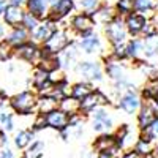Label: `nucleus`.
<instances>
[{"label": "nucleus", "mask_w": 158, "mask_h": 158, "mask_svg": "<svg viewBox=\"0 0 158 158\" xmlns=\"http://www.w3.org/2000/svg\"><path fill=\"white\" fill-rule=\"evenodd\" d=\"M10 103H11V108L15 109V112L27 115L36 106V97L33 94H30V92H22V94L13 97Z\"/></svg>", "instance_id": "obj_1"}, {"label": "nucleus", "mask_w": 158, "mask_h": 158, "mask_svg": "<svg viewBox=\"0 0 158 158\" xmlns=\"http://www.w3.org/2000/svg\"><path fill=\"white\" fill-rule=\"evenodd\" d=\"M92 118H94V131H97V133H108L112 128V117L108 111L100 108L92 109Z\"/></svg>", "instance_id": "obj_2"}, {"label": "nucleus", "mask_w": 158, "mask_h": 158, "mask_svg": "<svg viewBox=\"0 0 158 158\" xmlns=\"http://www.w3.org/2000/svg\"><path fill=\"white\" fill-rule=\"evenodd\" d=\"M68 114H65L60 109H54L49 114H44V123L49 128H54L57 131H62L68 127Z\"/></svg>", "instance_id": "obj_3"}, {"label": "nucleus", "mask_w": 158, "mask_h": 158, "mask_svg": "<svg viewBox=\"0 0 158 158\" xmlns=\"http://www.w3.org/2000/svg\"><path fill=\"white\" fill-rule=\"evenodd\" d=\"M67 35L63 32H54L44 43V48H46V54H57L60 52L65 46H67Z\"/></svg>", "instance_id": "obj_4"}, {"label": "nucleus", "mask_w": 158, "mask_h": 158, "mask_svg": "<svg viewBox=\"0 0 158 158\" xmlns=\"http://www.w3.org/2000/svg\"><path fill=\"white\" fill-rule=\"evenodd\" d=\"M108 100H106V97H104L103 94H100V92H92V94H89L87 97H84L82 98V101H79V111H85V112H89V111H92V109H95V108H98L100 104H104Z\"/></svg>", "instance_id": "obj_5"}, {"label": "nucleus", "mask_w": 158, "mask_h": 158, "mask_svg": "<svg viewBox=\"0 0 158 158\" xmlns=\"http://www.w3.org/2000/svg\"><path fill=\"white\" fill-rule=\"evenodd\" d=\"M106 35L108 38L114 44H120L123 43V40L127 36V30H125V25L122 24V21H112L108 24L106 27Z\"/></svg>", "instance_id": "obj_6"}, {"label": "nucleus", "mask_w": 158, "mask_h": 158, "mask_svg": "<svg viewBox=\"0 0 158 158\" xmlns=\"http://www.w3.org/2000/svg\"><path fill=\"white\" fill-rule=\"evenodd\" d=\"M22 18H24V13H22L21 6L10 5L3 11V19L8 25H11V27H18L19 24H22Z\"/></svg>", "instance_id": "obj_7"}, {"label": "nucleus", "mask_w": 158, "mask_h": 158, "mask_svg": "<svg viewBox=\"0 0 158 158\" xmlns=\"http://www.w3.org/2000/svg\"><path fill=\"white\" fill-rule=\"evenodd\" d=\"M139 106H141V101H139V98L135 92H128V94H125L120 98V108L128 114L136 112L139 109Z\"/></svg>", "instance_id": "obj_8"}, {"label": "nucleus", "mask_w": 158, "mask_h": 158, "mask_svg": "<svg viewBox=\"0 0 158 158\" xmlns=\"http://www.w3.org/2000/svg\"><path fill=\"white\" fill-rule=\"evenodd\" d=\"M35 138V133L33 130H21L18 131V133L15 135V139H13V142H15V147L19 149V150H25L33 141Z\"/></svg>", "instance_id": "obj_9"}, {"label": "nucleus", "mask_w": 158, "mask_h": 158, "mask_svg": "<svg viewBox=\"0 0 158 158\" xmlns=\"http://www.w3.org/2000/svg\"><path fill=\"white\" fill-rule=\"evenodd\" d=\"M111 149H118L115 138L112 135H106L103 133V136H100L95 142H94V152H104V150H111ZM120 150V149H118Z\"/></svg>", "instance_id": "obj_10"}, {"label": "nucleus", "mask_w": 158, "mask_h": 158, "mask_svg": "<svg viewBox=\"0 0 158 158\" xmlns=\"http://www.w3.org/2000/svg\"><path fill=\"white\" fill-rule=\"evenodd\" d=\"M77 73H81L82 76L89 79H101V71L100 67L94 62H82L77 65Z\"/></svg>", "instance_id": "obj_11"}, {"label": "nucleus", "mask_w": 158, "mask_h": 158, "mask_svg": "<svg viewBox=\"0 0 158 158\" xmlns=\"http://www.w3.org/2000/svg\"><path fill=\"white\" fill-rule=\"evenodd\" d=\"M73 27L77 30V32H89L92 30V27H94V18H90L87 15H79L73 19Z\"/></svg>", "instance_id": "obj_12"}, {"label": "nucleus", "mask_w": 158, "mask_h": 158, "mask_svg": "<svg viewBox=\"0 0 158 158\" xmlns=\"http://www.w3.org/2000/svg\"><path fill=\"white\" fill-rule=\"evenodd\" d=\"M60 111L68 115H74L79 112V101L74 97H63L60 101Z\"/></svg>", "instance_id": "obj_13"}, {"label": "nucleus", "mask_w": 158, "mask_h": 158, "mask_svg": "<svg viewBox=\"0 0 158 158\" xmlns=\"http://www.w3.org/2000/svg\"><path fill=\"white\" fill-rule=\"evenodd\" d=\"M156 118V112L150 108V106H146V108H142L139 115H138V125L139 128H146L147 125H150L153 120Z\"/></svg>", "instance_id": "obj_14"}, {"label": "nucleus", "mask_w": 158, "mask_h": 158, "mask_svg": "<svg viewBox=\"0 0 158 158\" xmlns=\"http://www.w3.org/2000/svg\"><path fill=\"white\" fill-rule=\"evenodd\" d=\"M131 149L135 152H138L141 156H147V155H152V152H153V142L147 141V139H142V138H138Z\"/></svg>", "instance_id": "obj_15"}, {"label": "nucleus", "mask_w": 158, "mask_h": 158, "mask_svg": "<svg viewBox=\"0 0 158 158\" xmlns=\"http://www.w3.org/2000/svg\"><path fill=\"white\" fill-rule=\"evenodd\" d=\"M44 149H46V144L43 141H32V144L27 147V152L24 155L27 158H43Z\"/></svg>", "instance_id": "obj_16"}, {"label": "nucleus", "mask_w": 158, "mask_h": 158, "mask_svg": "<svg viewBox=\"0 0 158 158\" xmlns=\"http://www.w3.org/2000/svg\"><path fill=\"white\" fill-rule=\"evenodd\" d=\"M16 54H18L21 59H25V60L32 62V60H35L36 56H38V49H36L33 44H25V43H24V44L18 46Z\"/></svg>", "instance_id": "obj_17"}, {"label": "nucleus", "mask_w": 158, "mask_h": 158, "mask_svg": "<svg viewBox=\"0 0 158 158\" xmlns=\"http://www.w3.org/2000/svg\"><path fill=\"white\" fill-rule=\"evenodd\" d=\"M139 138L152 141V142H155L158 139V115L150 125H147L146 128H141V136Z\"/></svg>", "instance_id": "obj_18"}, {"label": "nucleus", "mask_w": 158, "mask_h": 158, "mask_svg": "<svg viewBox=\"0 0 158 158\" xmlns=\"http://www.w3.org/2000/svg\"><path fill=\"white\" fill-rule=\"evenodd\" d=\"M144 25H146V19H144L142 16H139V15H133V16H130L127 19V27H128V30L131 33L142 32Z\"/></svg>", "instance_id": "obj_19"}, {"label": "nucleus", "mask_w": 158, "mask_h": 158, "mask_svg": "<svg viewBox=\"0 0 158 158\" xmlns=\"http://www.w3.org/2000/svg\"><path fill=\"white\" fill-rule=\"evenodd\" d=\"M36 103H38V109H40V114H41V115L49 114L51 111L57 109V100L49 97V95H46L44 98H41L40 101H36Z\"/></svg>", "instance_id": "obj_20"}, {"label": "nucleus", "mask_w": 158, "mask_h": 158, "mask_svg": "<svg viewBox=\"0 0 158 158\" xmlns=\"http://www.w3.org/2000/svg\"><path fill=\"white\" fill-rule=\"evenodd\" d=\"M56 32V27L52 22H46L43 25H40V27L35 30V40H38V41H46V40Z\"/></svg>", "instance_id": "obj_21"}, {"label": "nucleus", "mask_w": 158, "mask_h": 158, "mask_svg": "<svg viewBox=\"0 0 158 158\" xmlns=\"http://www.w3.org/2000/svg\"><path fill=\"white\" fill-rule=\"evenodd\" d=\"M25 41H27V32H25V29L15 27V30L8 36V44H13V46H21Z\"/></svg>", "instance_id": "obj_22"}, {"label": "nucleus", "mask_w": 158, "mask_h": 158, "mask_svg": "<svg viewBox=\"0 0 158 158\" xmlns=\"http://www.w3.org/2000/svg\"><path fill=\"white\" fill-rule=\"evenodd\" d=\"M27 6H29V11L33 16L41 18L46 13V0H29Z\"/></svg>", "instance_id": "obj_23"}, {"label": "nucleus", "mask_w": 158, "mask_h": 158, "mask_svg": "<svg viewBox=\"0 0 158 158\" xmlns=\"http://www.w3.org/2000/svg\"><path fill=\"white\" fill-rule=\"evenodd\" d=\"M81 48L85 52H97L100 49V40L97 35H89L81 41Z\"/></svg>", "instance_id": "obj_24"}, {"label": "nucleus", "mask_w": 158, "mask_h": 158, "mask_svg": "<svg viewBox=\"0 0 158 158\" xmlns=\"http://www.w3.org/2000/svg\"><path fill=\"white\" fill-rule=\"evenodd\" d=\"M92 92H94V89H92L89 84L81 82V84H76V85L73 87L71 94H73V97H74V98H77V100H82L84 97H87L89 94H92Z\"/></svg>", "instance_id": "obj_25"}, {"label": "nucleus", "mask_w": 158, "mask_h": 158, "mask_svg": "<svg viewBox=\"0 0 158 158\" xmlns=\"http://www.w3.org/2000/svg\"><path fill=\"white\" fill-rule=\"evenodd\" d=\"M73 8V0H59L54 6V13L56 16H65L67 13H70V10Z\"/></svg>", "instance_id": "obj_26"}, {"label": "nucleus", "mask_w": 158, "mask_h": 158, "mask_svg": "<svg viewBox=\"0 0 158 158\" xmlns=\"http://www.w3.org/2000/svg\"><path fill=\"white\" fill-rule=\"evenodd\" d=\"M158 52V38L155 36H149L147 38V41L144 43V54L146 56H153Z\"/></svg>", "instance_id": "obj_27"}, {"label": "nucleus", "mask_w": 158, "mask_h": 158, "mask_svg": "<svg viewBox=\"0 0 158 158\" xmlns=\"http://www.w3.org/2000/svg\"><path fill=\"white\" fill-rule=\"evenodd\" d=\"M112 18H114V15H112V10L111 8H103V10H100L98 13H95V15H94V19L98 21V22H103V24L111 22Z\"/></svg>", "instance_id": "obj_28"}, {"label": "nucleus", "mask_w": 158, "mask_h": 158, "mask_svg": "<svg viewBox=\"0 0 158 158\" xmlns=\"http://www.w3.org/2000/svg\"><path fill=\"white\" fill-rule=\"evenodd\" d=\"M128 54L133 56V57H139L142 52H144V43L142 41H133L130 46H128Z\"/></svg>", "instance_id": "obj_29"}, {"label": "nucleus", "mask_w": 158, "mask_h": 158, "mask_svg": "<svg viewBox=\"0 0 158 158\" xmlns=\"http://www.w3.org/2000/svg\"><path fill=\"white\" fill-rule=\"evenodd\" d=\"M108 73L114 79H122L123 77V70H122L120 65H117V63H109L108 65Z\"/></svg>", "instance_id": "obj_30"}, {"label": "nucleus", "mask_w": 158, "mask_h": 158, "mask_svg": "<svg viewBox=\"0 0 158 158\" xmlns=\"http://www.w3.org/2000/svg\"><path fill=\"white\" fill-rule=\"evenodd\" d=\"M133 6H135V0H120V2L117 3L118 11L123 13V15H128V13L133 11Z\"/></svg>", "instance_id": "obj_31"}, {"label": "nucleus", "mask_w": 158, "mask_h": 158, "mask_svg": "<svg viewBox=\"0 0 158 158\" xmlns=\"http://www.w3.org/2000/svg\"><path fill=\"white\" fill-rule=\"evenodd\" d=\"M22 25H25V29H30V30L36 29V25H38V22H36V16H33L32 13H27V15H24V18H22Z\"/></svg>", "instance_id": "obj_32"}, {"label": "nucleus", "mask_w": 158, "mask_h": 158, "mask_svg": "<svg viewBox=\"0 0 158 158\" xmlns=\"http://www.w3.org/2000/svg\"><path fill=\"white\" fill-rule=\"evenodd\" d=\"M135 6L139 11H149L155 6V3H153V0H135Z\"/></svg>", "instance_id": "obj_33"}, {"label": "nucleus", "mask_w": 158, "mask_h": 158, "mask_svg": "<svg viewBox=\"0 0 158 158\" xmlns=\"http://www.w3.org/2000/svg\"><path fill=\"white\" fill-rule=\"evenodd\" d=\"M11 44L8 43H0V62H3L6 60L10 56H11Z\"/></svg>", "instance_id": "obj_34"}, {"label": "nucleus", "mask_w": 158, "mask_h": 158, "mask_svg": "<svg viewBox=\"0 0 158 158\" xmlns=\"http://www.w3.org/2000/svg\"><path fill=\"white\" fill-rule=\"evenodd\" d=\"M48 81V71H44V70H36L35 71V82H36V85H41V84H44Z\"/></svg>", "instance_id": "obj_35"}, {"label": "nucleus", "mask_w": 158, "mask_h": 158, "mask_svg": "<svg viewBox=\"0 0 158 158\" xmlns=\"http://www.w3.org/2000/svg\"><path fill=\"white\" fill-rule=\"evenodd\" d=\"M100 5V0H81V6L87 11H94Z\"/></svg>", "instance_id": "obj_36"}, {"label": "nucleus", "mask_w": 158, "mask_h": 158, "mask_svg": "<svg viewBox=\"0 0 158 158\" xmlns=\"http://www.w3.org/2000/svg\"><path fill=\"white\" fill-rule=\"evenodd\" d=\"M117 158H144V156H141V155H139L138 152H135L133 149H128V150L123 152V153H118Z\"/></svg>", "instance_id": "obj_37"}, {"label": "nucleus", "mask_w": 158, "mask_h": 158, "mask_svg": "<svg viewBox=\"0 0 158 158\" xmlns=\"http://www.w3.org/2000/svg\"><path fill=\"white\" fill-rule=\"evenodd\" d=\"M0 158H16L15 152H13L11 149H8L6 146L0 149Z\"/></svg>", "instance_id": "obj_38"}, {"label": "nucleus", "mask_w": 158, "mask_h": 158, "mask_svg": "<svg viewBox=\"0 0 158 158\" xmlns=\"http://www.w3.org/2000/svg\"><path fill=\"white\" fill-rule=\"evenodd\" d=\"M115 56L117 57H125L127 56V48L120 46V44H115Z\"/></svg>", "instance_id": "obj_39"}, {"label": "nucleus", "mask_w": 158, "mask_h": 158, "mask_svg": "<svg viewBox=\"0 0 158 158\" xmlns=\"http://www.w3.org/2000/svg\"><path fill=\"white\" fill-rule=\"evenodd\" d=\"M10 3L11 5H16V6H21L25 3V0H10Z\"/></svg>", "instance_id": "obj_40"}, {"label": "nucleus", "mask_w": 158, "mask_h": 158, "mask_svg": "<svg viewBox=\"0 0 158 158\" xmlns=\"http://www.w3.org/2000/svg\"><path fill=\"white\" fill-rule=\"evenodd\" d=\"M5 8H6V2H3V0H0V15H3Z\"/></svg>", "instance_id": "obj_41"}, {"label": "nucleus", "mask_w": 158, "mask_h": 158, "mask_svg": "<svg viewBox=\"0 0 158 158\" xmlns=\"http://www.w3.org/2000/svg\"><path fill=\"white\" fill-rule=\"evenodd\" d=\"M152 153H153L155 156H158V139L153 142V152H152Z\"/></svg>", "instance_id": "obj_42"}, {"label": "nucleus", "mask_w": 158, "mask_h": 158, "mask_svg": "<svg viewBox=\"0 0 158 158\" xmlns=\"http://www.w3.org/2000/svg\"><path fill=\"white\" fill-rule=\"evenodd\" d=\"M3 36V27H2V24H0V38Z\"/></svg>", "instance_id": "obj_43"}, {"label": "nucleus", "mask_w": 158, "mask_h": 158, "mask_svg": "<svg viewBox=\"0 0 158 158\" xmlns=\"http://www.w3.org/2000/svg\"><path fill=\"white\" fill-rule=\"evenodd\" d=\"M144 158H158V156H155V155L152 153V155H147V156H144Z\"/></svg>", "instance_id": "obj_44"}, {"label": "nucleus", "mask_w": 158, "mask_h": 158, "mask_svg": "<svg viewBox=\"0 0 158 158\" xmlns=\"http://www.w3.org/2000/svg\"><path fill=\"white\" fill-rule=\"evenodd\" d=\"M22 158H27V156H25V155H22Z\"/></svg>", "instance_id": "obj_45"}, {"label": "nucleus", "mask_w": 158, "mask_h": 158, "mask_svg": "<svg viewBox=\"0 0 158 158\" xmlns=\"http://www.w3.org/2000/svg\"><path fill=\"white\" fill-rule=\"evenodd\" d=\"M156 10H158V5H156Z\"/></svg>", "instance_id": "obj_46"}]
</instances>
